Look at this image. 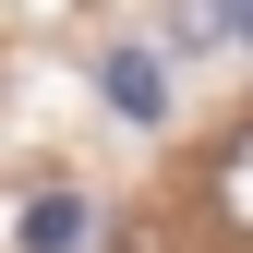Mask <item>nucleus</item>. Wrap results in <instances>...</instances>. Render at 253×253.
I'll list each match as a JSON object with an SVG mask.
<instances>
[{"label": "nucleus", "mask_w": 253, "mask_h": 253, "mask_svg": "<svg viewBox=\"0 0 253 253\" xmlns=\"http://www.w3.org/2000/svg\"><path fill=\"white\" fill-rule=\"evenodd\" d=\"M217 205H229V229H253V133L229 145V169H217Z\"/></svg>", "instance_id": "obj_3"}, {"label": "nucleus", "mask_w": 253, "mask_h": 253, "mask_svg": "<svg viewBox=\"0 0 253 253\" xmlns=\"http://www.w3.org/2000/svg\"><path fill=\"white\" fill-rule=\"evenodd\" d=\"M84 241H97V205L84 193H37L24 205V253H84Z\"/></svg>", "instance_id": "obj_2"}, {"label": "nucleus", "mask_w": 253, "mask_h": 253, "mask_svg": "<svg viewBox=\"0 0 253 253\" xmlns=\"http://www.w3.org/2000/svg\"><path fill=\"white\" fill-rule=\"evenodd\" d=\"M97 84H109V109H121V121H169V73H157V48H109V60H97Z\"/></svg>", "instance_id": "obj_1"}]
</instances>
